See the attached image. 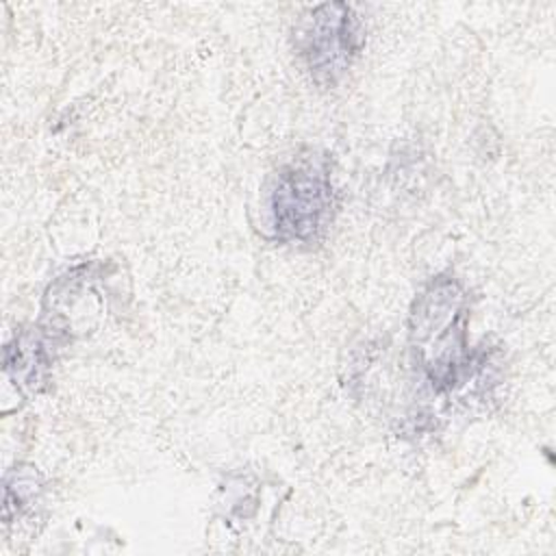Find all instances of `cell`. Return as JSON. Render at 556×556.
I'll return each mask as SVG.
<instances>
[{
  "instance_id": "1",
  "label": "cell",
  "mask_w": 556,
  "mask_h": 556,
  "mask_svg": "<svg viewBox=\"0 0 556 556\" xmlns=\"http://www.w3.org/2000/svg\"><path fill=\"white\" fill-rule=\"evenodd\" d=\"M467 295L450 278H434L413 302L410 348L417 367L437 391L458 384L469 369L467 352Z\"/></svg>"
},
{
  "instance_id": "2",
  "label": "cell",
  "mask_w": 556,
  "mask_h": 556,
  "mask_svg": "<svg viewBox=\"0 0 556 556\" xmlns=\"http://www.w3.org/2000/svg\"><path fill=\"white\" fill-rule=\"evenodd\" d=\"M334 193L328 161L313 152L293 156L271 178L269 228L282 243L311 245L332 222Z\"/></svg>"
},
{
  "instance_id": "3",
  "label": "cell",
  "mask_w": 556,
  "mask_h": 556,
  "mask_svg": "<svg viewBox=\"0 0 556 556\" xmlns=\"http://www.w3.org/2000/svg\"><path fill=\"white\" fill-rule=\"evenodd\" d=\"M365 43L358 13L345 2H326L308 11L298 28V50L319 87H334Z\"/></svg>"
},
{
  "instance_id": "4",
  "label": "cell",
  "mask_w": 556,
  "mask_h": 556,
  "mask_svg": "<svg viewBox=\"0 0 556 556\" xmlns=\"http://www.w3.org/2000/svg\"><path fill=\"white\" fill-rule=\"evenodd\" d=\"M48 367V356L37 337L22 334L7 348V371L22 384L35 387Z\"/></svg>"
}]
</instances>
